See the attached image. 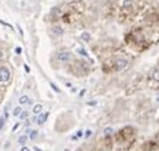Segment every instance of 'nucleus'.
<instances>
[{"label":"nucleus","instance_id":"obj_1","mask_svg":"<svg viewBox=\"0 0 159 151\" xmlns=\"http://www.w3.org/2000/svg\"><path fill=\"white\" fill-rule=\"evenodd\" d=\"M136 141V129L133 127H124L116 134V145L118 150H129Z\"/></svg>","mask_w":159,"mask_h":151},{"label":"nucleus","instance_id":"obj_2","mask_svg":"<svg viewBox=\"0 0 159 151\" xmlns=\"http://www.w3.org/2000/svg\"><path fill=\"white\" fill-rule=\"evenodd\" d=\"M137 10V6H136V0H124L121 3V7H120V15L123 18H130L136 13Z\"/></svg>","mask_w":159,"mask_h":151},{"label":"nucleus","instance_id":"obj_3","mask_svg":"<svg viewBox=\"0 0 159 151\" xmlns=\"http://www.w3.org/2000/svg\"><path fill=\"white\" fill-rule=\"evenodd\" d=\"M10 80V71L6 65L0 67V83H7Z\"/></svg>","mask_w":159,"mask_h":151},{"label":"nucleus","instance_id":"obj_4","mask_svg":"<svg viewBox=\"0 0 159 151\" xmlns=\"http://www.w3.org/2000/svg\"><path fill=\"white\" fill-rule=\"evenodd\" d=\"M142 151H159V144L158 141H152V142H148L145 144V147L142 148Z\"/></svg>","mask_w":159,"mask_h":151},{"label":"nucleus","instance_id":"obj_5","mask_svg":"<svg viewBox=\"0 0 159 151\" xmlns=\"http://www.w3.org/2000/svg\"><path fill=\"white\" fill-rule=\"evenodd\" d=\"M57 58L60 61H70L72 60V52H69V51H61V52L57 54Z\"/></svg>","mask_w":159,"mask_h":151},{"label":"nucleus","instance_id":"obj_6","mask_svg":"<svg viewBox=\"0 0 159 151\" xmlns=\"http://www.w3.org/2000/svg\"><path fill=\"white\" fill-rule=\"evenodd\" d=\"M150 80L155 83H159V68H155L153 71L150 73Z\"/></svg>","mask_w":159,"mask_h":151},{"label":"nucleus","instance_id":"obj_7","mask_svg":"<svg viewBox=\"0 0 159 151\" xmlns=\"http://www.w3.org/2000/svg\"><path fill=\"white\" fill-rule=\"evenodd\" d=\"M41 111H43V105H35L34 107H32V112L35 113V115H39V113H41Z\"/></svg>","mask_w":159,"mask_h":151},{"label":"nucleus","instance_id":"obj_8","mask_svg":"<svg viewBox=\"0 0 159 151\" xmlns=\"http://www.w3.org/2000/svg\"><path fill=\"white\" fill-rule=\"evenodd\" d=\"M19 102H20V105H26V103H29V98L28 96H20Z\"/></svg>","mask_w":159,"mask_h":151},{"label":"nucleus","instance_id":"obj_9","mask_svg":"<svg viewBox=\"0 0 159 151\" xmlns=\"http://www.w3.org/2000/svg\"><path fill=\"white\" fill-rule=\"evenodd\" d=\"M20 113H22V107L18 106V107H15L13 109V116H19Z\"/></svg>","mask_w":159,"mask_h":151},{"label":"nucleus","instance_id":"obj_10","mask_svg":"<svg viewBox=\"0 0 159 151\" xmlns=\"http://www.w3.org/2000/svg\"><path fill=\"white\" fill-rule=\"evenodd\" d=\"M48 118V113H44V115H39L38 118V124H44V121Z\"/></svg>","mask_w":159,"mask_h":151},{"label":"nucleus","instance_id":"obj_11","mask_svg":"<svg viewBox=\"0 0 159 151\" xmlns=\"http://www.w3.org/2000/svg\"><path fill=\"white\" fill-rule=\"evenodd\" d=\"M5 124H6V116L3 115V116H0V131L3 129V127H5Z\"/></svg>","mask_w":159,"mask_h":151},{"label":"nucleus","instance_id":"obj_12","mask_svg":"<svg viewBox=\"0 0 159 151\" xmlns=\"http://www.w3.org/2000/svg\"><path fill=\"white\" fill-rule=\"evenodd\" d=\"M77 51H79V54H80V55H83V57H88V52H86V51H85L83 48H80V47H77Z\"/></svg>","mask_w":159,"mask_h":151},{"label":"nucleus","instance_id":"obj_13","mask_svg":"<svg viewBox=\"0 0 159 151\" xmlns=\"http://www.w3.org/2000/svg\"><path fill=\"white\" fill-rule=\"evenodd\" d=\"M82 39H85V41L88 42V41L91 39V35L88 34V32H83V34H82Z\"/></svg>","mask_w":159,"mask_h":151},{"label":"nucleus","instance_id":"obj_14","mask_svg":"<svg viewBox=\"0 0 159 151\" xmlns=\"http://www.w3.org/2000/svg\"><path fill=\"white\" fill-rule=\"evenodd\" d=\"M26 141H28V136H26V135H22L19 138V142H20V144H26Z\"/></svg>","mask_w":159,"mask_h":151},{"label":"nucleus","instance_id":"obj_15","mask_svg":"<svg viewBox=\"0 0 159 151\" xmlns=\"http://www.w3.org/2000/svg\"><path fill=\"white\" fill-rule=\"evenodd\" d=\"M37 135H38V132L32 131V132H31V135H29V138H31V140H35V138H37Z\"/></svg>","mask_w":159,"mask_h":151},{"label":"nucleus","instance_id":"obj_16","mask_svg":"<svg viewBox=\"0 0 159 151\" xmlns=\"http://www.w3.org/2000/svg\"><path fill=\"white\" fill-rule=\"evenodd\" d=\"M50 86L53 87V90H54V92H60V90H58V87H57V86H56V84H54V83H50Z\"/></svg>","mask_w":159,"mask_h":151},{"label":"nucleus","instance_id":"obj_17","mask_svg":"<svg viewBox=\"0 0 159 151\" xmlns=\"http://www.w3.org/2000/svg\"><path fill=\"white\" fill-rule=\"evenodd\" d=\"M15 52H16V54H20V52H22V49H20V48H19V47H18V48L15 49Z\"/></svg>","mask_w":159,"mask_h":151},{"label":"nucleus","instance_id":"obj_18","mask_svg":"<svg viewBox=\"0 0 159 151\" xmlns=\"http://www.w3.org/2000/svg\"><path fill=\"white\" fill-rule=\"evenodd\" d=\"M18 128H19V124H16V125H15V127H13V129H12V131H16Z\"/></svg>","mask_w":159,"mask_h":151},{"label":"nucleus","instance_id":"obj_19","mask_svg":"<svg viewBox=\"0 0 159 151\" xmlns=\"http://www.w3.org/2000/svg\"><path fill=\"white\" fill-rule=\"evenodd\" d=\"M91 134H92L91 131H86V138H89V136H91Z\"/></svg>","mask_w":159,"mask_h":151},{"label":"nucleus","instance_id":"obj_20","mask_svg":"<svg viewBox=\"0 0 159 151\" xmlns=\"http://www.w3.org/2000/svg\"><path fill=\"white\" fill-rule=\"evenodd\" d=\"M20 151H29V148H26V147H24V148H22V150Z\"/></svg>","mask_w":159,"mask_h":151},{"label":"nucleus","instance_id":"obj_21","mask_svg":"<svg viewBox=\"0 0 159 151\" xmlns=\"http://www.w3.org/2000/svg\"><path fill=\"white\" fill-rule=\"evenodd\" d=\"M2 57H3V51L0 49V58H2Z\"/></svg>","mask_w":159,"mask_h":151},{"label":"nucleus","instance_id":"obj_22","mask_svg":"<svg viewBox=\"0 0 159 151\" xmlns=\"http://www.w3.org/2000/svg\"><path fill=\"white\" fill-rule=\"evenodd\" d=\"M156 141H158V144H159V135H158V136H156Z\"/></svg>","mask_w":159,"mask_h":151}]
</instances>
